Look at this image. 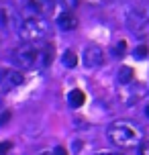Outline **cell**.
I'll list each match as a JSON object with an SVG mask.
<instances>
[{
	"mask_svg": "<svg viewBox=\"0 0 149 155\" xmlns=\"http://www.w3.org/2000/svg\"><path fill=\"white\" fill-rule=\"evenodd\" d=\"M53 59V49L47 43H25L12 51V61L18 70L45 68Z\"/></svg>",
	"mask_w": 149,
	"mask_h": 155,
	"instance_id": "obj_1",
	"label": "cell"
},
{
	"mask_svg": "<svg viewBox=\"0 0 149 155\" xmlns=\"http://www.w3.org/2000/svg\"><path fill=\"white\" fill-rule=\"evenodd\" d=\"M106 137L118 149H137L143 143V129L133 120L121 118L108 124Z\"/></svg>",
	"mask_w": 149,
	"mask_h": 155,
	"instance_id": "obj_2",
	"label": "cell"
},
{
	"mask_svg": "<svg viewBox=\"0 0 149 155\" xmlns=\"http://www.w3.org/2000/svg\"><path fill=\"white\" fill-rule=\"evenodd\" d=\"M16 29L23 43H43L49 37V23L41 16H25Z\"/></svg>",
	"mask_w": 149,
	"mask_h": 155,
	"instance_id": "obj_3",
	"label": "cell"
},
{
	"mask_svg": "<svg viewBox=\"0 0 149 155\" xmlns=\"http://www.w3.org/2000/svg\"><path fill=\"white\" fill-rule=\"evenodd\" d=\"M127 25H129L131 33H135L137 37L149 35V6H147V2L135 6L127 15Z\"/></svg>",
	"mask_w": 149,
	"mask_h": 155,
	"instance_id": "obj_4",
	"label": "cell"
},
{
	"mask_svg": "<svg viewBox=\"0 0 149 155\" xmlns=\"http://www.w3.org/2000/svg\"><path fill=\"white\" fill-rule=\"evenodd\" d=\"M57 0H23V10L25 16H41L45 18V15H49L55 8Z\"/></svg>",
	"mask_w": 149,
	"mask_h": 155,
	"instance_id": "obj_5",
	"label": "cell"
},
{
	"mask_svg": "<svg viewBox=\"0 0 149 155\" xmlns=\"http://www.w3.org/2000/svg\"><path fill=\"white\" fill-rule=\"evenodd\" d=\"M25 82V74L16 68H6V70H0V90L2 92H10Z\"/></svg>",
	"mask_w": 149,
	"mask_h": 155,
	"instance_id": "obj_6",
	"label": "cell"
},
{
	"mask_svg": "<svg viewBox=\"0 0 149 155\" xmlns=\"http://www.w3.org/2000/svg\"><path fill=\"white\" fill-rule=\"evenodd\" d=\"M102 61H104V51H102L98 45H88L84 49V65L94 70V68H100Z\"/></svg>",
	"mask_w": 149,
	"mask_h": 155,
	"instance_id": "obj_7",
	"label": "cell"
},
{
	"mask_svg": "<svg viewBox=\"0 0 149 155\" xmlns=\"http://www.w3.org/2000/svg\"><path fill=\"white\" fill-rule=\"evenodd\" d=\"M57 27H59L61 31H74V29L78 27V16L74 15V12L63 10L61 15L57 16Z\"/></svg>",
	"mask_w": 149,
	"mask_h": 155,
	"instance_id": "obj_8",
	"label": "cell"
},
{
	"mask_svg": "<svg viewBox=\"0 0 149 155\" xmlns=\"http://www.w3.org/2000/svg\"><path fill=\"white\" fill-rule=\"evenodd\" d=\"M15 12L10 10L8 6H0V29L2 31H8V29H12V25H15Z\"/></svg>",
	"mask_w": 149,
	"mask_h": 155,
	"instance_id": "obj_9",
	"label": "cell"
},
{
	"mask_svg": "<svg viewBox=\"0 0 149 155\" xmlns=\"http://www.w3.org/2000/svg\"><path fill=\"white\" fill-rule=\"evenodd\" d=\"M68 100H70V104L74 106V108H80V106L86 102V96H84L82 90H71L70 96H68Z\"/></svg>",
	"mask_w": 149,
	"mask_h": 155,
	"instance_id": "obj_10",
	"label": "cell"
},
{
	"mask_svg": "<svg viewBox=\"0 0 149 155\" xmlns=\"http://www.w3.org/2000/svg\"><path fill=\"white\" fill-rule=\"evenodd\" d=\"M133 78H135L133 68H129V65H123V68L118 70V82H121V84H129Z\"/></svg>",
	"mask_w": 149,
	"mask_h": 155,
	"instance_id": "obj_11",
	"label": "cell"
},
{
	"mask_svg": "<svg viewBox=\"0 0 149 155\" xmlns=\"http://www.w3.org/2000/svg\"><path fill=\"white\" fill-rule=\"evenodd\" d=\"M76 63H78L76 53H74L71 49H68V51L63 53V65H65V68H76Z\"/></svg>",
	"mask_w": 149,
	"mask_h": 155,
	"instance_id": "obj_12",
	"label": "cell"
},
{
	"mask_svg": "<svg viewBox=\"0 0 149 155\" xmlns=\"http://www.w3.org/2000/svg\"><path fill=\"white\" fill-rule=\"evenodd\" d=\"M59 4L63 6V10H68V12H74L76 6L80 4V0H59Z\"/></svg>",
	"mask_w": 149,
	"mask_h": 155,
	"instance_id": "obj_13",
	"label": "cell"
},
{
	"mask_svg": "<svg viewBox=\"0 0 149 155\" xmlns=\"http://www.w3.org/2000/svg\"><path fill=\"white\" fill-rule=\"evenodd\" d=\"M10 147H12V145H10V141H2V143H0V155H8Z\"/></svg>",
	"mask_w": 149,
	"mask_h": 155,
	"instance_id": "obj_14",
	"label": "cell"
},
{
	"mask_svg": "<svg viewBox=\"0 0 149 155\" xmlns=\"http://www.w3.org/2000/svg\"><path fill=\"white\" fill-rule=\"evenodd\" d=\"M139 155H149V141H143L139 145Z\"/></svg>",
	"mask_w": 149,
	"mask_h": 155,
	"instance_id": "obj_15",
	"label": "cell"
},
{
	"mask_svg": "<svg viewBox=\"0 0 149 155\" xmlns=\"http://www.w3.org/2000/svg\"><path fill=\"white\" fill-rule=\"evenodd\" d=\"M114 53H117V55H123V53H125V41L117 43V47H114Z\"/></svg>",
	"mask_w": 149,
	"mask_h": 155,
	"instance_id": "obj_16",
	"label": "cell"
},
{
	"mask_svg": "<svg viewBox=\"0 0 149 155\" xmlns=\"http://www.w3.org/2000/svg\"><path fill=\"white\" fill-rule=\"evenodd\" d=\"M94 155H125V153H121V151H98Z\"/></svg>",
	"mask_w": 149,
	"mask_h": 155,
	"instance_id": "obj_17",
	"label": "cell"
},
{
	"mask_svg": "<svg viewBox=\"0 0 149 155\" xmlns=\"http://www.w3.org/2000/svg\"><path fill=\"white\" fill-rule=\"evenodd\" d=\"M53 155H68V151H65V149H63V147H55Z\"/></svg>",
	"mask_w": 149,
	"mask_h": 155,
	"instance_id": "obj_18",
	"label": "cell"
},
{
	"mask_svg": "<svg viewBox=\"0 0 149 155\" xmlns=\"http://www.w3.org/2000/svg\"><path fill=\"white\" fill-rule=\"evenodd\" d=\"M145 53H147V51H145V47H141L139 51H135V57H143Z\"/></svg>",
	"mask_w": 149,
	"mask_h": 155,
	"instance_id": "obj_19",
	"label": "cell"
},
{
	"mask_svg": "<svg viewBox=\"0 0 149 155\" xmlns=\"http://www.w3.org/2000/svg\"><path fill=\"white\" fill-rule=\"evenodd\" d=\"M8 118H10V114H8V112H4V114L0 116V124H2V123H6Z\"/></svg>",
	"mask_w": 149,
	"mask_h": 155,
	"instance_id": "obj_20",
	"label": "cell"
},
{
	"mask_svg": "<svg viewBox=\"0 0 149 155\" xmlns=\"http://www.w3.org/2000/svg\"><path fill=\"white\" fill-rule=\"evenodd\" d=\"M90 4H102V2H106V0H88Z\"/></svg>",
	"mask_w": 149,
	"mask_h": 155,
	"instance_id": "obj_21",
	"label": "cell"
},
{
	"mask_svg": "<svg viewBox=\"0 0 149 155\" xmlns=\"http://www.w3.org/2000/svg\"><path fill=\"white\" fill-rule=\"evenodd\" d=\"M41 155H53V153H49V151H47V153H41Z\"/></svg>",
	"mask_w": 149,
	"mask_h": 155,
	"instance_id": "obj_22",
	"label": "cell"
},
{
	"mask_svg": "<svg viewBox=\"0 0 149 155\" xmlns=\"http://www.w3.org/2000/svg\"><path fill=\"white\" fill-rule=\"evenodd\" d=\"M0 110H2V100H0Z\"/></svg>",
	"mask_w": 149,
	"mask_h": 155,
	"instance_id": "obj_23",
	"label": "cell"
},
{
	"mask_svg": "<svg viewBox=\"0 0 149 155\" xmlns=\"http://www.w3.org/2000/svg\"><path fill=\"white\" fill-rule=\"evenodd\" d=\"M147 116H149V106H147Z\"/></svg>",
	"mask_w": 149,
	"mask_h": 155,
	"instance_id": "obj_24",
	"label": "cell"
},
{
	"mask_svg": "<svg viewBox=\"0 0 149 155\" xmlns=\"http://www.w3.org/2000/svg\"><path fill=\"white\" fill-rule=\"evenodd\" d=\"M147 6H149V2H147Z\"/></svg>",
	"mask_w": 149,
	"mask_h": 155,
	"instance_id": "obj_25",
	"label": "cell"
}]
</instances>
